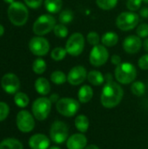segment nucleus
<instances>
[{
	"mask_svg": "<svg viewBox=\"0 0 148 149\" xmlns=\"http://www.w3.org/2000/svg\"><path fill=\"white\" fill-rule=\"evenodd\" d=\"M124 96L123 88L114 81L106 82L104 86L100 96V101L104 107L111 109L116 107L122 100Z\"/></svg>",
	"mask_w": 148,
	"mask_h": 149,
	"instance_id": "obj_1",
	"label": "nucleus"
},
{
	"mask_svg": "<svg viewBox=\"0 0 148 149\" xmlns=\"http://www.w3.org/2000/svg\"><path fill=\"white\" fill-rule=\"evenodd\" d=\"M7 13L9 20L16 26H22L25 24L29 17L27 7L21 2H14L10 3Z\"/></svg>",
	"mask_w": 148,
	"mask_h": 149,
	"instance_id": "obj_2",
	"label": "nucleus"
},
{
	"mask_svg": "<svg viewBox=\"0 0 148 149\" xmlns=\"http://www.w3.org/2000/svg\"><path fill=\"white\" fill-rule=\"evenodd\" d=\"M114 76L116 80L120 84H131L135 80L137 77V70L133 64L129 62H124L116 66L114 71Z\"/></svg>",
	"mask_w": 148,
	"mask_h": 149,
	"instance_id": "obj_3",
	"label": "nucleus"
},
{
	"mask_svg": "<svg viewBox=\"0 0 148 149\" xmlns=\"http://www.w3.org/2000/svg\"><path fill=\"white\" fill-rule=\"evenodd\" d=\"M56 25V19L51 14H43L39 16L33 24L32 31L37 36H44L53 31Z\"/></svg>",
	"mask_w": 148,
	"mask_h": 149,
	"instance_id": "obj_4",
	"label": "nucleus"
},
{
	"mask_svg": "<svg viewBox=\"0 0 148 149\" xmlns=\"http://www.w3.org/2000/svg\"><path fill=\"white\" fill-rule=\"evenodd\" d=\"M140 16L134 11H124L121 12L116 18L117 27L123 31H128L139 25Z\"/></svg>",
	"mask_w": 148,
	"mask_h": 149,
	"instance_id": "obj_5",
	"label": "nucleus"
},
{
	"mask_svg": "<svg viewBox=\"0 0 148 149\" xmlns=\"http://www.w3.org/2000/svg\"><path fill=\"white\" fill-rule=\"evenodd\" d=\"M65 50L68 54L72 57L79 56L85 48V38L80 32L72 33L65 44Z\"/></svg>",
	"mask_w": 148,
	"mask_h": 149,
	"instance_id": "obj_6",
	"label": "nucleus"
},
{
	"mask_svg": "<svg viewBox=\"0 0 148 149\" xmlns=\"http://www.w3.org/2000/svg\"><path fill=\"white\" fill-rule=\"evenodd\" d=\"M32 113L38 120H44L51 113V102L49 98H38L32 104Z\"/></svg>",
	"mask_w": 148,
	"mask_h": 149,
	"instance_id": "obj_7",
	"label": "nucleus"
},
{
	"mask_svg": "<svg viewBox=\"0 0 148 149\" xmlns=\"http://www.w3.org/2000/svg\"><path fill=\"white\" fill-rule=\"evenodd\" d=\"M56 109L65 117H72L79 110V103L72 98H62L56 103Z\"/></svg>",
	"mask_w": 148,
	"mask_h": 149,
	"instance_id": "obj_8",
	"label": "nucleus"
},
{
	"mask_svg": "<svg viewBox=\"0 0 148 149\" xmlns=\"http://www.w3.org/2000/svg\"><path fill=\"white\" fill-rule=\"evenodd\" d=\"M69 135L68 126L61 121L56 120L52 123L50 129V137L51 140L56 144H62L67 141Z\"/></svg>",
	"mask_w": 148,
	"mask_h": 149,
	"instance_id": "obj_9",
	"label": "nucleus"
},
{
	"mask_svg": "<svg viewBox=\"0 0 148 149\" xmlns=\"http://www.w3.org/2000/svg\"><path fill=\"white\" fill-rule=\"evenodd\" d=\"M109 58V52L103 45H98L93 46L90 52L89 61L90 64L95 67L104 65Z\"/></svg>",
	"mask_w": 148,
	"mask_h": 149,
	"instance_id": "obj_10",
	"label": "nucleus"
},
{
	"mask_svg": "<svg viewBox=\"0 0 148 149\" xmlns=\"http://www.w3.org/2000/svg\"><path fill=\"white\" fill-rule=\"evenodd\" d=\"M29 49L32 54L42 57L46 55L50 51V44L46 38L42 36L33 37L29 42Z\"/></svg>",
	"mask_w": 148,
	"mask_h": 149,
	"instance_id": "obj_11",
	"label": "nucleus"
},
{
	"mask_svg": "<svg viewBox=\"0 0 148 149\" xmlns=\"http://www.w3.org/2000/svg\"><path fill=\"white\" fill-rule=\"evenodd\" d=\"M17 127L22 133H30L34 129L35 120L31 113L26 110L20 111L16 118Z\"/></svg>",
	"mask_w": 148,
	"mask_h": 149,
	"instance_id": "obj_12",
	"label": "nucleus"
},
{
	"mask_svg": "<svg viewBox=\"0 0 148 149\" xmlns=\"http://www.w3.org/2000/svg\"><path fill=\"white\" fill-rule=\"evenodd\" d=\"M1 86L5 93L9 94H15L20 87L19 79L14 73H6L1 79Z\"/></svg>",
	"mask_w": 148,
	"mask_h": 149,
	"instance_id": "obj_13",
	"label": "nucleus"
},
{
	"mask_svg": "<svg viewBox=\"0 0 148 149\" xmlns=\"http://www.w3.org/2000/svg\"><path fill=\"white\" fill-rule=\"evenodd\" d=\"M86 69L82 65H76L72 67L67 74V81L72 86H79L87 79Z\"/></svg>",
	"mask_w": 148,
	"mask_h": 149,
	"instance_id": "obj_14",
	"label": "nucleus"
},
{
	"mask_svg": "<svg viewBox=\"0 0 148 149\" xmlns=\"http://www.w3.org/2000/svg\"><path fill=\"white\" fill-rule=\"evenodd\" d=\"M122 45L126 52L129 54H134L140 50L142 46V41L141 38L137 35H129L124 39Z\"/></svg>",
	"mask_w": 148,
	"mask_h": 149,
	"instance_id": "obj_15",
	"label": "nucleus"
},
{
	"mask_svg": "<svg viewBox=\"0 0 148 149\" xmlns=\"http://www.w3.org/2000/svg\"><path fill=\"white\" fill-rule=\"evenodd\" d=\"M29 146L31 149H48L50 147V140L44 134H36L30 138Z\"/></svg>",
	"mask_w": 148,
	"mask_h": 149,
	"instance_id": "obj_16",
	"label": "nucleus"
},
{
	"mask_svg": "<svg viewBox=\"0 0 148 149\" xmlns=\"http://www.w3.org/2000/svg\"><path fill=\"white\" fill-rule=\"evenodd\" d=\"M87 145V139L83 134H74L67 139L68 149H85Z\"/></svg>",
	"mask_w": 148,
	"mask_h": 149,
	"instance_id": "obj_17",
	"label": "nucleus"
},
{
	"mask_svg": "<svg viewBox=\"0 0 148 149\" xmlns=\"http://www.w3.org/2000/svg\"><path fill=\"white\" fill-rule=\"evenodd\" d=\"M92 97H93V90L90 86L85 85L79 88L78 92V99L79 102L88 103L92 99Z\"/></svg>",
	"mask_w": 148,
	"mask_h": 149,
	"instance_id": "obj_18",
	"label": "nucleus"
},
{
	"mask_svg": "<svg viewBox=\"0 0 148 149\" xmlns=\"http://www.w3.org/2000/svg\"><path fill=\"white\" fill-rule=\"evenodd\" d=\"M35 89L38 93L44 96L51 92V85L45 78L40 77L35 81Z\"/></svg>",
	"mask_w": 148,
	"mask_h": 149,
	"instance_id": "obj_19",
	"label": "nucleus"
},
{
	"mask_svg": "<svg viewBox=\"0 0 148 149\" xmlns=\"http://www.w3.org/2000/svg\"><path fill=\"white\" fill-rule=\"evenodd\" d=\"M102 45L106 47H112L118 44L119 42V36L114 31H107L104 33L101 37Z\"/></svg>",
	"mask_w": 148,
	"mask_h": 149,
	"instance_id": "obj_20",
	"label": "nucleus"
},
{
	"mask_svg": "<svg viewBox=\"0 0 148 149\" xmlns=\"http://www.w3.org/2000/svg\"><path fill=\"white\" fill-rule=\"evenodd\" d=\"M87 79L90 84L98 86H101L105 82V76L100 72L97 70H92L87 73Z\"/></svg>",
	"mask_w": 148,
	"mask_h": 149,
	"instance_id": "obj_21",
	"label": "nucleus"
},
{
	"mask_svg": "<svg viewBox=\"0 0 148 149\" xmlns=\"http://www.w3.org/2000/svg\"><path fill=\"white\" fill-rule=\"evenodd\" d=\"M44 3L46 10L51 14L59 12L63 6L62 0H44Z\"/></svg>",
	"mask_w": 148,
	"mask_h": 149,
	"instance_id": "obj_22",
	"label": "nucleus"
},
{
	"mask_svg": "<svg viewBox=\"0 0 148 149\" xmlns=\"http://www.w3.org/2000/svg\"><path fill=\"white\" fill-rule=\"evenodd\" d=\"M74 124H75V127L80 132V133H85L87 132L88 128H89V125H90V122H89V119L85 116V115H78L76 118H75V121H74Z\"/></svg>",
	"mask_w": 148,
	"mask_h": 149,
	"instance_id": "obj_23",
	"label": "nucleus"
},
{
	"mask_svg": "<svg viewBox=\"0 0 148 149\" xmlns=\"http://www.w3.org/2000/svg\"><path fill=\"white\" fill-rule=\"evenodd\" d=\"M0 149H23V145L17 139L8 138L0 142Z\"/></svg>",
	"mask_w": 148,
	"mask_h": 149,
	"instance_id": "obj_24",
	"label": "nucleus"
},
{
	"mask_svg": "<svg viewBox=\"0 0 148 149\" xmlns=\"http://www.w3.org/2000/svg\"><path fill=\"white\" fill-rule=\"evenodd\" d=\"M14 102L15 104L21 108H24L25 107L28 106L29 102H30V99L27 96V94H25L24 93H21V92H17V93H15L14 96Z\"/></svg>",
	"mask_w": 148,
	"mask_h": 149,
	"instance_id": "obj_25",
	"label": "nucleus"
},
{
	"mask_svg": "<svg viewBox=\"0 0 148 149\" xmlns=\"http://www.w3.org/2000/svg\"><path fill=\"white\" fill-rule=\"evenodd\" d=\"M51 80L55 85H63L67 81V76L62 71H54L51 74Z\"/></svg>",
	"mask_w": 148,
	"mask_h": 149,
	"instance_id": "obj_26",
	"label": "nucleus"
},
{
	"mask_svg": "<svg viewBox=\"0 0 148 149\" xmlns=\"http://www.w3.org/2000/svg\"><path fill=\"white\" fill-rule=\"evenodd\" d=\"M46 63L43 58H37L34 60L33 64H32V71L36 73V74H43L45 70H46Z\"/></svg>",
	"mask_w": 148,
	"mask_h": 149,
	"instance_id": "obj_27",
	"label": "nucleus"
},
{
	"mask_svg": "<svg viewBox=\"0 0 148 149\" xmlns=\"http://www.w3.org/2000/svg\"><path fill=\"white\" fill-rule=\"evenodd\" d=\"M131 91L136 96H142L146 93V85L142 81L133 82L131 86Z\"/></svg>",
	"mask_w": 148,
	"mask_h": 149,
	"instance_id": "obj_28",
	"label": "nucleus"
},
{
	"mask_svg": "<svg viewBox=\"0 0 148 149\" xmlns=\"http://www.w3.org/2000/svg\"><path fill=\"white\" fill-rule=\"evenodd\" d=\"M74 18V14L71 10H64L60 12L58 16V20L60 24H67L72 22Z\"/></svg>",
	"mask_w": 148,
	"mask_h": 149,
	"instance_id": "obj_29",
	"label": "nucleus"
},
{
	"mask_svg": "<svg viewBox=\"0 0 148 149\" xmlns=\"http://www.w3.org/2000/svg\"><path fill=\"white\" fill-rule=\"evenodd\" d=\"M67 54L65 48L64 47H56L51 52V58L55 61H61L63 60Z\"/></svg>",
	"mask_w": 148,
	"mask_h": 149,
	"instance_id": "obj_30",
	"label": "nucleus"
},
{
	"mask_svg": "<svg viewBox=\"0 0 148 149\" xmlns=\"http://www.w3.org/2000/svg\"><path fill=\"white\" fill-rule=\"evenodd\" d=\"M118 3V0H96V4L99 8L104 10L113 9Z\"/></svg>",
	"mask_w": 148,
	"mask_h": 149,
	"instance_id": "obj_31",
	"label": "nucleus"
},
{
	"mask_svg": "<svg viewBox=\"0 0 148 149\" xmlns=\"http://www.w3.org/2000/svg\"><path fill=\"white\" fill-rule=\"evenodd\" d=\"M53 32H54V35L58 38H65L67 37L69 31H68V29L67 27L65 26V24H56L54 29H53Z\"/></svg>",
	"mask_w": 148,
	"mask_h": 149,
	"instance_id": "obj_32",
	"label": "nucleus"
},
{
	"mask_svg": "<svg viewBox=\"0 0 148 149\" xmlns=\"http://www.w3.org/2000/svg\"><path fill=\"white\" fill-rule=\"evenodd\" d=\"M86 40L87 42L91 45H99V41H100V38L98 32L96 31H90L87 36H86Z\"/></svg>",
	"mask_w": 148,
	"mask_h": 149,
	"instance_id": "obj_33",
	"label": "nucleus"
},
{
	"mask_svg": "<svg viewBox=\"0 0 148 149\" xmlns=\"http://www.w3.org/2000/svg\"><path fill=\"white\" fill-rule=\"evenodd\" d=\"M137 36H139L140 38H148V24L146 23L140 24L137 26L136 29Z\"/></svg>",
	"mask_w": 148,
	"mask_h": 149,
	"instance_id": "obj_34",
	"label": "nucleus"
},
{
	"mask_svg": "<svg viewBox=\"0 0 148 149\" xmlns=\"http://www.w3.org/2000/svg\"><path fill=\"white\" fill-rule=\"evenodd\" d=\"M142 0H127L126 7L130 11H136L140 9Z\"/></svg>",
	"mask_w": 148,
	"mask_h": 149,
	"instance_id": "obj_35",
	"label": "nucleus"
},
{
	"mask_svg": "<svg viewBox=\"0 0 148 149\" xmlns=\"http://www.w3.org/2000/svg\"><path fill=\"white\" fill-rule=\"evenodd\" d=\"M10 113V107L9 106L4 102H0V122L4 120Z\"/></svg>",
	"mask_w": 148,
	"mask_h": 149,
	"instance_id": "obj_36",
	"label": "nucleus"
},
{
	"mask_svg": "<svg viewBox=\"0 0 148 149\" xmlns=\"http://www.w3.org/2000/svg\"><path fill=\"white\" fill-rule=\"evenodd\" d=\"M138 65L141 70H148V53L141 56L138 60Z\"/></svg>",
	"mask_w": 148,
	"mask_h": 149,
	"instance_id": "obj_37",
	"label": "nucleus"
},
{
	"mask_svg": "<svg viewBox=\"0 0 148 149\" xmlns=\"http://www.w3.org/2000/svg\"><path fill=\"white\" fill-rule=\"evenodd\" d=\"M26 6L31 9H38L44 0H24Z\"/></svg>",
	"mask_w": 148,
	"mask_h": 149,
	"instance_id": "obj_38",
	"label": "nucleus"
},
{
	"mask_svg": "<svg viewBox=\"0 0 148 149\" xmlns=\"http://www.w3.org/2000/svg\"><path fill=\"white\" fill-rule=\"evenodd\" d=\"M111 62H112L113 65L118 66L119 65L121 64V58H120L119 55L114 54V55H113V57H112V58H111Z\"/></svg>",
	"mask_w": 148,
	"mask_h": 149,
	"instance_id": "obj_39",
	"label": "nucleus"
},
{
	"mask_svg": "<svg viewBox=\"0 0 148 149\" xmlns=\"http://www.w3.org/2000/svg\"><path fill=\"white\" fill-rule=\"evenodd\" d=\"M140 15L145 18L148 17V7H143L140 10Z\"/></svg>",
	"mask_w": 148,
	"mask_h": 149,
	"instance_id": "obj_40",
	"label": "nucleus"
},
{
	"mask_svg": "<svg viewBox=\"0 0 148 149\" xmlns=\"http://www.w3.org/2000/svg\"><path fill=\"white\" fill-rule=\"evenodd\" d=\"M50 100H51V103H57L58 100H59V97H58V95L57 94V93H53V94H51V96H50Z\"/></svg>",
	"mask_w": 148,
	"mask_h": 149,
	"instance_id": "obj_41",
	"label": "nucleus"
},
{
	"mask_svg": "<svg viewBox=\"0 0 148 149\" xmlns=\"http://www.w3.org/2000/svg\"><path fill=\"white\" fill-rule=\"evenodd\" d=\"M143 47H144L145 51L148 52V38H147L144 40V42H143Z\"/></svg>",
	"mask_w": 148,
	"mask_h": 149,
	"instance_id": "obj_42",
	"label": "nucleus"
},
{
	"mask_svg": "<svg viewBox=\"0 0 148 149\" xmlns=\"http://www.w3.org/2000/svg\"><path fill=\"white\" fill-rule=\"evenodd\" d=\"M85 149H99V147H97L96 145H89V146H87L86 148Z\"/></svg>",
	"mask_w": 148,
	"mask_h": 149,
	"instance_id": "obj_43",
	"label": "nucleus"
},
{
	"mask_svg": "<svg viewBox=\"0 0 148 149\" xmlns=\"http://www.w3.org/2000/svg\"><path fill=\"white\" fill-rule=\"evenodd\" d=\"M4 33V27L0 24V37H2Z\"/></svg>",
	"mask_w": 148,
	"mask_h": 149,
	"instance_id": "obj_44",
	"label": "nucleus"
},
{
	"mask_svg": "<svg viewBox=\"0 0 148 149\" xmlns=\"http://www.w3.org/2000/svg\"><path fill=\"white\" fill-rule=\"evenodd\" d=\"M4 3H9V4H10V3H14L15 2V0H3Z\"/></svg>",
	"mask_w": 148,
	"mask_h": 149,
	"instance_id": "obj_45",
	"label": "nucleus"
},
{
	"mask_svg": "<svg viewBox=\"0 0 148 149\" xmlns=\"http://www.w3.org/2000/svg\"><path fill=\"white\" fill-rule=\"evenodd\" d=\"M49 149H60L59 148H58V147H51V148H50Z\"/></svg>",
	"mask_w": 148,
	"mask_h": 149,
	"instance_id": "obj_46",
	"label": "nucleus"
},
{
	"mask_svg": "<svg viewBox=\"0 0 148 149\" xmlns=\"http://www.w3.org/2000/svg\"><path fill=\"white\" fill-rule=\"evenodd\" d=\"M143 2H145V3H148V0H142Z\"/></svg>",
	"mask_w": 148,
	"mask_h": 149,
	"instance_id": "obj_47",
	"label": "nucleus"
}]
</instances>
